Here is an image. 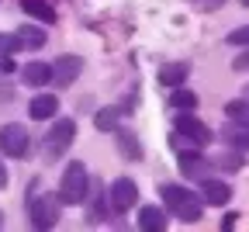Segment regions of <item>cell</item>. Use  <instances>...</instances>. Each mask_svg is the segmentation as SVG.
Segmentation results:
<instances>
[{"label":"cell","mask_w":249,"mask_h":232,"mask_svg":"<svg viewBox=\"0 0 249 232\" xmlns=\"http://www.w3.org/2000/svg\"><path fill=\"white\" fill-rule=\"evenodd\" d=\"M160 194H163V205L170 208V215H177L180 222H197V218L204 215L201 194L187 191V187H180V184H166Z\"/></svg>","instance_id":"cell-1"},{"label":"cell","mask_w":249,"mask_h":232,"mask_svg":"<svg viewBox=\"0 0 249 232\" xmlns=\"http://www.w3.org/2000/svg\"><path fill=\"white\" fill-rule=\"evenodd\" d=\"M87 191H90V177H87V167L83 163H70L66 170H62V180H59V197L66 205H80L83 197H87Z\"/></svg>","instance_id":"cell-2"},{"label":"cell","mask_w":249,"mask_h":232,"mask_svg":"<svg viewBox=\"0 0 249 232\" xmlns=\"http://www.w3.org/2000/svg\"><path fill=\"white\" fill-rule=\"evenodd\" d=\"M28 212H31V225H35L38 232H45V229H52L55 222H59V201L52 194H42V197H31V205H28Z\"/></svg>","instance_id":"cell-3"},{"label":"cell","mask_w":249,"mask_h":232,"mask_svg":"<svg viewBox=\"0 0 249 232\" xmlns=\"http://www.w3.org/2000/svg\"><path fill=\"white\" fill-rule=\"evenodd\" d=\"M0 153L11 159H24L28 156V128L24 125H4L0 128Z\"/></svg>","instance_id":"cell-4"},{"label":"cell","mask_w":249,"mask_h":232,"mask_svg":"<svg viewBox=\"0 0 249 232\" xmlns=\"http://www.w3.org/2000/svg\"><path fill=\"white\" fill-rule=\"evenodd\" d=\"M111 212H118V215H124V212H132L135 205H139V187H135V180L132 177H121V180H114L111 184Z\"/></svg>","instance_id":"cell-5"},{"label":"cell","mask_w":249,"mask_h":232,"mask_svg":"<svg viewBox=\"0 0 249 232\" xmlns=\"http://www.w3.org/2000/svg\"><path fill=\"white\" fill-rule=\"evenodd\" d=\"M73 139H76V121H70V118H66V121H52L49 135H45V149H49L52 156H59Z\"/></svg>","instance_id":"cell-6"},{"label":"cell","mask_w":249,"mask_h":232,"mask_svg":"<svg viewBox=\"0 0 249 232\" xmlns=\"http://www.w3.org/2000/svg\"><path fill=\"white\" fill-rule=\"evenodd\" d=\"M80 70H83V59L80 56H59L52 62V83L55 87H70L80 77Z\"/></svg>","instance_id":"cell-7"},{"label":"cell","mask_w":249,"mask_h":232,"mask_svg":"<svg viewBox=\"0 0 249 232\" xmlns=\"http://www.w3.org/2000/svg\"><path fill=\"white\" fill-rule=\"evenodd\" d=\"M201 201H204L208 208H222V205L232 201V187H229L225 180L204 177V180H201Z\"/></svg>","instance_id":"cell-8"},{"label":"cell","mask_w":249,"mask_h":232,"mask_svg":"<svg viewBox=\"0 0 249 232\" xmlns=\"http://www.w3.org/2000/svg\"><path fill=\"white\" fill-rule=\"evenodd\" d=\"M177 132L191 135L197 146H208V142H211V128H208V125H201L191 111H180V118H177Z\"/></svg>","instance_id":"cell-9"},{"label":"cell","mask_w":249,"mask_h":232,"mask_svg":"<svg viewBox=\"0 0 249 232\" xmlns=\"http://www.w3.org/2000/svg\"><path fill=\"white\" fill-rule=\"evenodd\" d=\"M222 139L229 142V149H249V125H242V121H225V128H222Z\"/></svg>","instance_id":"cell-10"},{"label":"cell","mask_w":249,"mask_h":232,"mask_svg":"<svg viewBox=\"0 0 249 232\" xmlns=\"http://www.w3.org/2000/svg\"><path fill=\"white\" fill-rule=\"evenodd\" d=\"M21 80L28 87H45L52 83V62H28L24 70H21Z\"/></svg>","instance_id":"cell-11"},{"label":"cell","mask_w":249,"mask_h":232,"mask_svg":"<svg viewBox=\"0 0 249 232\" xmlns=\"http://www.w3.org/2000/svg\"><path fill=\"white\" fill-rule=\"evenodd\" d=\"M55 111H59V97H55V94H38L35 101L28 104V115L35 118V121H45V118H52Z\"/></svg>","instance_id":"cell-12"},{"label":"cell","mask_w":249,"mask_h":232,"mask_svg":"<svg viewBox=\"0 0 249 232\" xmlns=\"http://www.w3.org/2000/svg\"><path fill=\"white\" fill-rule=\"evenodd\" d=\"M180 174H183V177H201V180L208 177V159L201 156V149L180 156Z\"/></svg>","instance_id":"cell-13"},{"label":"cell","mask_w":249,"mask_h":232,"mask_svg":"<svg viewBox=\"0 0 249 232\" xmlns=\"http://www.w3.org/2000/svg\"><path fill=\"white\" fill-rule=\"evenodd\" d=\"M187 73H191V66H187V62H170V66L160 70V83L163 87H183Z\"/></svg>","instance_id":"cell-14"},{"label":"cell","mask_w":249,"mask_h":232,"mask_svg":"<svg viewBox=\"0 0 249 232\" xmlns=\"http://www.w3.org/2000/svg\"><path fill=\"white\" fill-rule=\"evenodd\" d=\"M139 225L145 229V232H163L166 229V215H163V208H142L139 212Z\"/></svg>","instance_id":"cell-15"},{"label":"cell","mask_w":249,"mask_h":232,"mask_svg":"<svg viewBox=\"0 0 249 232\" xmlns=\"http://www.w3.org/2000/svg\"><path fill=\"white\" fill-rule=\"evenodd\" d=\"M18 42H21V49H42L45 45V31L42 28H35V24H24V28H18Z\"/></svg>","instance_id":"cell-16"},{"label":"cell","mask_w":249,"mask_h":232,"mask_svg":"<svg viewBox=\"0 0 249 232\" xmlns=\"http://www.w3.org/2000/svg\"><path fill=\"white\" fill-rule=\"evenodd\" d=\"M21 11L31 14V18H38V21H45V24L55 21V11L45 4V0H21Z\"/></svg>","instance_id":"cell-17"},{"label":"cell","mask_w":249,"mask_h":232,"mask_svg":"<svg viewBox=\"0 0 249 232\" xmlns=\"http://www.w3.org/2000/svg\"><path fill=\"white\" fill-rule=\"evenodd\" d=\"M177 94L170 97V104L177 108V111H194L197 108V94L194 90H183V87H173Z\"/></svg>","instance_id":"cell-18"},{"label":"cell","mask_w":249,"mask_h":232,"mask_svg":"<svg viewBox=\"0 0 249 232\" xmlns=\"http://www.w3.org/2000/svg\"><path fill=\"white\" fill-rule=\"evenodd\" d=\"M118 118H121V108H101L97 118H93V125H97L101 132H114L118 128Z\"/></svg>","instance_id":"cell-19"},{"label":"cell","mask_w":249,"mask_h":232,"mask_svg":"<svg viewBox=\"0 0 249 232\" xmlns=\"http://www.w3.org/2000/svg\"><path fill=\"white\" fill-rule=\"evenodd\" d=\"M170 146L177 149V156H187V153H197V149H201L191 135H183V132H173V135H170Z\"/></svg>","instance_id":"cell-20"},{"label":"cell","mask_w":249,"mask_h":232,"mask_svg":"<svg viewBox=\"0 0 249 232\" xmlns=\"http://www.w3.org/2000/svg\"><path fill=\"white\" fill-rule=\"evenodd\" d=\"M225 115H229L232 121L249 125V101H229V104H225Z\"/></svg>","instance_id":"cell-21"},{"label":"cell","mask_w":249,"mask_h":232,"mask_svg":"<svg viewBox=\"0 0 249 232\" xmlns=\"http://www.w3.org/2000/svg\"><path fill=\"white\" fill-rule=\"evenodd\" d=\"M118 139H121V149H128V156H132V159H139V156H142V149H139L135 135H128V132H121Z\"/></svg>","instance_id":"cell-22"},{"label":"cell","mask_w":249,"mask_h":232,"mask_svg":"<svg viewBox=\"0 0 249 232\" xmlns=\"http://www.w3.org/2000/svg\"><path fill=\"white\" fill-rule=\"evenodd\" d=\"M18 49H21V42H18L14 35H0V59L11 56V52H18Z\"/></svg>","instance_id":"cell-23"},{"label":"cell","mask_w":249,"mask_h":232,"mask_svg":"<svg viewBox=\"0 0 249 232\" xmlns=\"http://www.w3.org/2000/svg\"><path fill=\"white\" fill-rule=\"evenodd\" d=\"M229 42L232 45H249V24H242V28H235L232 35H229Z\"/></svg>","instance_id":"cell-24"},{"label":"cell","mask_w":249,"mask_h":232,"mask_svg":"<svg viewBox=\"0 0 249 232\" xmlns=\"http://www.w3.org/2000/svg\"><path fill=\"white\" fill-rule=\"evenodd\" d=\"M218 167H242V156H235V153H229V156H222V159H218Z\"/></svg>","instance_id":"cell-25"},{"label":"cell","mask_w":249,"mask_h":232,"mask_svg":"<svg viewBox=\"0 0 249 232\" xmlns=\"http://www.w3.org/2000/svg\"><path fill=\"white\" fill-rule=\"evenodd\" d=\"M222 4H225V0H197V7H201V11H218Z\"/></svg>","instance_id":"cell-26"},{"label":"cell","mask_w":249,"mask_h":232,"mask_svg":"<svg viewBox=\"0 0 249 232\" xmlns=\"http://www.w3.org/2000/svg\"><path fill=\"white\" fill-rule=\"evenodd\" d=\"M235 70H249V56H242V59H235Z\"/></svg>","instance_id":"cell-27"},{"label":"cell","mask_w":249,"mask_h":232,"mask_svg":"<svg viewBox=\"0 0 249 232\" xmlns=\"http://www.w3.org/2000/svg\"><path fill=\"white\" fill-rule=\"evenodd\" d=\"M7 187V170H4V163H0V191Z\"/></svg>","instance_id":"cell-28"},{"label":"cell","mask_w":249,"mask_h":232,"mask_svg":"<svg viewBox=\"0 0 249 232\" xmlns=\"http://www.w3.org/2000/svg\"><path fill=\"white\" fill-rule=\"evenodd\" d=\"M0 225H4V215H0Z\"/></svg>","instance_id":"cell-29"},{"label":"cell","mask_w":249,"mask_h":232,"mask_svg":"<svg viewBox=\"0 0 249 232\" xmlns=\"http://www.w3.org/2000/svg\"><path fill=\"white\" fill-rule=\"evenodd\" d=\"M242 4H246V7H249V0H242Z\"/></svg>","instance_id":"cell-30"}]
</instances>
